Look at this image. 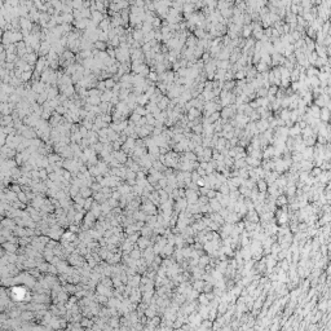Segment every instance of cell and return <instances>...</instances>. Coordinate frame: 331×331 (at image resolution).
I'll list each match as a JSON object with an SVG mask.
<instances>
[{"instance_id":"7a4b0ae2","label":"cell","mask_w":331,"mask_h":331,"mask_svg":"<svg viewBox=\"0 0 331 331\" xmlns=\"http://www.w3.org/2000/svg\"><path fill=\"white\" fill-rule=\"evenodd\" d=\"M319 309L321 310H326L327 309V303L325 301V300H322L321 301V304H319Z\"/></svg>"},{"instance_id":"3957f363","label":"cell","mask_w":331,"mask_h":331,"mask_svg":"<svg viewBox=\"0 0 331 331\" xmlns=\"http://www.w3.org/2000/svg\"><path fill=\"white\" fill-rule=\"evenodd\" d=\"M330 20H331V17H330Z\"/></svg>"},{"instance_id":"6da1fadb","label":"cell","mask_w":331,"mask_h":331,"mask_svg":"<svg viewBox=\"0 0 331 331\" xmlns=\"http://www.w3.org/2000/svg\"><path fill=\"white\" fill-rule=\"evenodd\" d=\"M330 117H331V115H330L329 109H327V108H324V110L321 111V119H324V120L327 122V120L330 119Z\"/></svg>"}]
</instances>
